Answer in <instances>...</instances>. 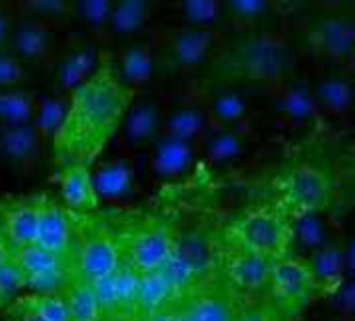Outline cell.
<instances>
[{
    "instance_id": "30bf717a",
    "label": "cell",
    "mask_w": 355,
    "mask_h": 321,
    "mask_svg": "<svg viewBox=\"0 0 355 321\" xmlns=\"http://www.w3.org/2000/svg\"><path fill=\"white\" fill-rule=\"evenodd\" d=\"M307 44L322 59L351 61L355 55V13L330 11L318 15L307 30Z\"/></svg>"
},
{
    "instance_id": "f6af8a7d",
    "label": "cell",
    "mask_w": 355,
    "mask_h": 321,
    "mask_svg": "<svg viewBox=\"0 0 355 321\" xmlns=\"http://www.w3.org/2000/svg\"><path fill=\"white\" fill-rule=\"evenodd\" d=\"M11 36H13V17L5 7H0V48L5 46V42Z\"/></svg>"
},
{
    "instance_id": "74e56055",
    "label": "cell",
    "mask_w": 355,
    "mask_h": 321,
    "mask_svg": "<svg viewBox=\"0 0 355 321\" xmlns=\"http://www.w3.org/2000/svg\"><path fill=\"white\" fill-rule=\"evenodd\" d=\"M28 288L26 275L9 255L0 263V309H7L19 300V294Z\"/></svg>"
},
{
    "instance_id": "b9f144b4",
    "label": "cell",
    "mask_w": 355,
    "mask_h": 321,
    "mask_svg": "<svg viewBox=\"0 0 355 321\" xmlns=\"http://www.w3.org/2000/svg\"><path fill=\"white\" fill-rule=\"evenodd\" d=\"M236 321H284L270 298L243 296Z\"/></svg>"
},
{
    "instance_id": "2e32d148",
    "label": "cell",
    "mask_w": 355,
    "mask_h": 321,
    "mask_svg": "<svg viewBox=\"0 0 355 321\" xmlns=\"http://www.w3.org/2000/svg\"><path fill=\"white\" fill-rule=\"evenodd\" d=\"M92 178H94V186L101 199L121 201L132 194L134 184H136L134 160L125 154L101 160L92 169Z\"/></svg>"
},
{
    "instance_id": "8992f818",
    "label": "cell",
    "mask_w": 355,
    "mask_h": 321,
    "mask_svg": "<svg viewBox=\"0 0 355 321\" xmlns=\"http://www.w3.org/2000/svg\"><path fill=\"white\" fill-rule=\"evenodd\" d=\"M178 238H180V232L171 223L144 221L130 230L125 242L119 244L121 257L140 275L155 273L161 271L173 257Z\"/></svg>"
},
{
    "instance_id": "836d02e7",
    "label": "cell",
    "mask_w": 355,
    "mask_h": 321,
    "mask_svg": "<svg viewBox=\"0 0 355 321\" xmlns=\"http://www.w3.org/2000/svg\"><path fill=\"white\" fill-rule=\"evenodd\" d=\"M38 96L30 90H5V102H3V127L5 125H28L34 123L36 109H38Z\"/></svg>"
},
{
    "instance_id": "d4e9b609",
    "label": "cell",
    "mask_w": 355,
    "mask_h": 321,
    "mask_svg": "<svg viewBox=\"0 0 355 321\" xmlns=\"http://www.w3.org/2000/svg\"><path fill=\"white\" fill-rule=\"evenodd\" d=\"M123 82L132 88H144L155 69V51L150 42H132L128 44L121 55H119V65H117Z\"/></svg>"
},
{
    "instance_id": "f907efd6",
    "label": "cell",
    "mask_w": 355,
    "mask_h": 321,
    "mask_svg": "<svg viewBox=\"0 0 355 321\" xmlns=\"http://www.w3.org/2000/svg\"><path fill=\"white\" fill-rule=\"evenodd\" d=\"M332 321H353V319H345V317H336V319H332Z\"/></svg>"
},
{
    "instance_id": "9a60e30c",
    "label": "cell",
    "mask_w": 355,
    "mask_h": 321,
    "mask_svg": "<svg viewBox=\"0 0 355 321\" xmlns=\"http://www.w3.org/2000/svg\"><path fill=\"white\" fill-rule=\"evenodd\" d=\"M274 109L291 123H313L320 119V107L313 88L301 80H286L274 90Z\"/></svg>"
},
{
    "instance_id": "bcb514c9",
    "label": "cell",
    "mask_w": 355,
    "mask_h": 321,
    "mask_svg": "<svg viewBox=\"0 0 355 321\" xmlns=\"http://www.w3.org/2000/svg\"><path fill=\"white\" fill-rule=\"evenodd\" d=\"M345 259H347V275L355 279V234L345 240Z\"/></svg>"
},
{
    "instance_id": "7402d4cb",
    "label": "cell",
    "mask_w": 355,
    "mask_h": 321,
    "mask_svg": "<svg viewBox=\"0 0 355 321\" xmlns=\"http://www.w3.org/2000/svg\"><path fill=\"white\" fill-rule=\"evenodd\" d=\"M11 44H13L17 59L42 61L53 53V46H55L53 24L42 21V19H26L13 30Z\"/></svg>"
},
{
    "instance_id": "ba28073f",
    "label": "cell",
    "mask_w": 355,
    "mask_h": 321,
    "mask_svg": "<svg viewBox=\"0 0 355 321\" xmlns=\"http://www.w3.org/2000/svg\"><path fill=\"white\" fill-rule=\"evenodd\" d=\"M243 296L216 269L199 282L180 302L191 321H236Z\"/></svg>"
},
{
    "instance_id": "44dd1931",
    "label": "cell",
    "mask_w": 355,
    "mask_h": 321,
    "mask_svg": "<svg viewBox=\"0 0 355 321\" xmlns=\"http://www.w3.org/2000/svg\"><path fill=\"white\" fill-rule=\"evenodd\" d=\"M195 163V144L159 138L150 148L148 165L159 178H178L189 172Z\"/></svg>"
},
{
    "instance_id": "5b68a950",
    "label": "cell",
    "mask_w": 355,
    "mask_h": 321,
    "mask_svg": "<svg viewBox=\"0 0 355 321\" xmlns=\"http://www.w3.org/2000/svg\"><path fill=\"white\" fill-rule=\"evenodd\" d=\"M318 296L320 288L305 261L288 257L274 263L268 286V298L278 309L284 321L299 319Z\"/></svg>"
},
{
    "instance_id": "484cf974",
    "label": "cell",
    "mask_w": 355,
    "mask_h": 321,
    "mask_svg": "<svg viewBox=\"0 0 355 321\" xmlns=\"http://www.w3.org/2000/svg\"><path fill=\"white\" fill-rule=\"evenodd\" d=\"M178 304L175 292L163 271L140 275V292H138V321L146 319L167 306Z\"/></svg>"
},
{
    "instance_id": "1f68e13d",
    "label": "cell",
    "mask_w": 355,
    "mask_h": 321,
    "mask_svg": "<svg viewBox=\"0 0 355 321\" xmlns=\"http://www.w3.org/2000/svg\"><path fill=\"white\" fill-rule=\"evenodd\" d=\"M205 152L211 163H228L245 152V134L241 127L214 129L205 140Z\"/></svg>"
},
{
    "instance_id": "7dc6e473",
    "label": "cell",
    "mask_w": 355,
    "mask_h": 321,
    "mask_svg": "<svg viewBox=\"0 0 355 321\" xmlns=\"http://www.w3.org/2000/svg\"><path fill=\"white\" fill-rule=\"evenodd\" d=\"M19 321H44V319H40L38 315H34V313L19 306Z\"/></svg>"
},
{
    "instance_id": "6da1fadb",
    "label": "cell",
    "mask_w": 355,
    "mask_h": 321,
    "mask_svg": "<svg viewBox=\"0 0 355 321\" xmlns=\"http://www.w3.org/2000/svg\"><path fill=\"white\" fill-rule=\"evenodd\" d=\"M253 205H266L291 221L318 213L343 219L355 213V134L322 117L309 129L259 156L236 180Z\"/></svg>"
},
{
    "instance_id": "ffe728a7",
    "label": "cell",
    "mask_w": 355,
    "mask_h": 321,
    "mask_svg": "<svg viewBox=\"0 0 355 321\" xmlns=\"http://www.w3.org/2000/svg\"><path fill=\"white\" fill-rule=\"evenodd\" d=\"M42 142L34 123L0 127V156L11 165L30 167L40 154Z\"/></svg>"
},
{
    "instance_id": "7a4b0ae2",
    "label": "cell",
    "mask_w": 355,
    "mask_h": 321,
    "mask_svg": "<svg viewBox=\"0 0 355 321\" xmlns=\"http://www.w3.org/2000/svg\"><path fill=\"white\" fill-rule=\"evenodd\" d=\"M134 96L136 90L123 82L119 69L101 63L92 77L69 94L67 117L53 138L55 163L92 167L123 125Z\"/></svg>"
},
{
    "instance_id": "ee69618b",
    "label": "cell",
    "mask_w": 355,
    "mask_h": 321,
    "mask_svg": "<svg viewBox=\"0 0 355 321\" xmlns=\"http://www.w3.org/2000/svg\"><path fill=\"white\" fill-rule=\"evenodd\" d=\"M328 300H330V304H332V309L336 311L338 317L355 319V279L349 277L338 288V292L332 298H328Z\"/></svg>"
},
{
    "instance_id": "d6986e66",
    "label": "cell",
    "mask_w": 355,
    "mask_h": 321,
    "mask_svg": "<svg viewBox=\"0 0 355 321\" xmlns=\"http://www.w3.org/2000/svg\"><path fill=\"white\" fill-rule=\"evenodd\" d=\"M163 113L155 98H140L134 100L125 119H123V138L132 146L155 144L161 138L163 129Z\"/></svg>"
},
{
    "instance_id": "681fc988",
    "label": "cell",
    "mask_w": 355,
    "mask_h": 321,
    "mask_svg": "<svg viewBox=\"0 0 355 321\" xmlns=\"http://www.w3.org/2000/svg\"><path fill=\"white\" fill-rule=\"evenodd\" d=\"M3 102H5V90H0V127H3Z\"/></svg>"
},
{
    "instance_id": "cb8c5ba5",
    "label": "cell",
    "mask_w": 355,
    "mask_h": 321,
    "mask_svg": "<svg viewBox=\"0 0 355 321\" xmlns=\"http://www.w3.org/2000/svg\"><path fill=\"white\" fill-rule=\"evenodd\" d=\"M96 53L90 44H78L67 48L55 69L57 82L61 86V90H65L67 94H71L76 88H80L84 82H88L92 77V73L96 71Z\"/></svg>"
},
{
    "instance_id": "e575fe53",
    "label": "cell",
    "mask_w": 355,
    "mask_h": 321,
    "mask_svg": "<svg viewBox=\"0 0 355 321\" xmlns=\"http://www.w3.org/2000/svg\"><path fill=\"white\" fill-rule=\"evenodd\" d=\"M293 226H295V242H299L301 248H305L309 255L320 250L324 244H328L332 240L328 219L324 215L309 213V215H303L297 221H293Z\"/></svg>"
},
{
    "instance_id": "60d3db41",
    "label": "cell",
    "mask_w": 355,
    "mask_h": 321,
    "mask_svg": "<svg viewBox=\"0 0 355 321\" xmlns=\"http://www.w3.org/2000/svg\"><path fill=\"white\" fill-rule=\"evenodd\" d=\"M272 11V5L266 3V0H230V3L224 5V13L241 24L253 26L257 21L263 19V15H268Z\"/></svg>"
},
{
    "instance_id": "4316f807",
    "label": "cell",
    "mask_w": 355,
    "mask_h": 321,
    "mask_svg": "<svg viewBox=\"0 0 355 321\" xmlns=\"http://www.w3.org/2000/svg\"><path fill=\"white\" fill-rule=\"evenodd\" d=\"M207 115L211 119L214 129H226V127H241V123L249 115V102L247 98L236 90H220L211 96Z\"/></svg>"
},
{
    "instance_id": "8fae6325",
    "label": "cell",
    "mask_w": 355,
    "mask_h": 321,
    "mask_svg": "<svg viewBox=\"0 0 355 321\" xmlns=\"http://www.w3.org/2000/svg\"><path fill=\"white\" fill-rule=\"evenodd\" d=\"M274 263L276 261L226 244L220 238L218 269L241 296H257L259 292L268 290Z\"/></svg>"
},
{
    "instance_id": "7bdbcfd3",
    "label": "cell",
    "mask_w": 355,
    "mask_h": 321,
    "mask_svg": "<svg viewBox=\"0 0 355 321\" xmlns=\"http://www.w3.org/2000/svg\"><path fill=\"white\" fill-rule=\"evenodd\" d=\"M24 77H26V69L21 61L15 55L0 53V90L3 88L13 90L19 82H24Z\"/></svg>"
},
{
    "instance_id": "d6a6232c",
    "label": "cell",
    "mask_w": 355,
    "mask_h": 321,
    "mask_svg": "<svg viewBox=\"0 0 355 321\" xmlns=\"http://www.w3.org/2000/svg\"><path fill=\"white\" fill-rule=\"evenodd\" d=\"M67 111H69V96H42L38 100L34 127L38 129V134L44 142L49 138L53 140L55 134L61 129V125L67 117Z\"/></svg>"
},
{
    "instance_id": "f546056e",
    "label": "cell",
    "mask_w": 355,
    "mask_h": 321,
    "mask_svg": "<svg viewBox=\"0 0 355 321\" xmlns=\"http://www.w3.org/2000/svg\"><path fill=\"white\" fill-rule=\"evenodd\" d=\"M63 296L69 304L73 321H103V311L92 284L71 277V282L63 290Z\"/></svg>"
},
{
    "instance_id": "5bb4252c",
    "label": "cell",
    "mask_w": 355,
    "mask_h": 321,
    "mask_svg": "<svg viewBox=\"0 0 355 321\" xmlns=\"http://www.w3.org/2000/svg\"><path fill=\"white\" fill-rule=\"evenodd\" d=\"M305 263L309 265L322 298H332L338 288L347 282V259H345V240L332 238L320 250L311 253Z\"/></svg>"
},
{
    "instance_id": "d590c367",
    "label": "cell",
    "mask_w": 355,
    "mask_h": 321,
    "mask_svg": "<svg viewBox=\"0 0 355 321\" xmlns=\"http://www.w3.org/2000/svg\"><path fill=\"white\" fill-rule=\"evenodd\" d=\"M19 306L44 321H73L63 294H30L19 300Z\"/></svg>"
},
{
    "instance_id": "f1b7e54d",
    "label": "cell",
    "mask_w": 355,
    "mask_h": 321,
    "mask_svg": "<svg viewBox=\"0 0 355 321\" xmlns=\"http://www.w3.org/2000/svg\"><path fill=\"white\" fill-rule=\"evenodd\" d=\"M113 282L117 296V321H138L140 273L123 261L113 273Z\"/></svg>"
},
{
    "instance_id": "4fadbf2b",
    "label": "cell",
    "mask_w": 355,
    "mask_h": 321,
    "mask_svg": "<svg viewBox=\"0 0 355 321\" xmlns=\"http://www.w3.org/2000/svg\"><path fill=\"white\" fill-rule=\"evenodd\" d=\"M73 221L67 213V207L51 201L49 196L40 199V223L36 244L65 261H73ZM73 269V267H71Z\"/></svg>"
},
{
    "instance_id": "e0dca14e",
    "label": "cell",
    "mask_w": 355,
    "mask_h": 321,
    "mask_svg": "<svg viewBox=\"0 0 355 321\" xmlns=\"http://www.w3.org/2000/svg\"><path fill=\"white\" fill-rule=\"evenodd\" d=\"M63 205L80 215H88L98 207V192L94 186L92 169L88 165H67L61 167L59 176Z\"/></svg>"
},
{
    "instance_id": "277c9868",
    "label": "cell",
    "mask_w": 355,
    "mask_h": 321,
    "mask_svg": "<svg viewBox=\"0 0 355 321\" xmlns=\"http://www.w3.org/2000/svg\"><path fill=\"white\" fill-rule=\"evenodd\" d=\"M222 242L266 257L282 261L291 257L295 244V226L280 211L266 205H251L224 232Z\"/></svg>"
},
{
    "instance_id": "4dcf8cb0",
    "label": "cell",
    "mask_w": 355,
    "mask_h": 321,
    "mask_svg": "<svg viewBox=\"0 0 355 321\" xmlns=\"http://www.w3.org/2000/svg\"><path fill=\"white\" fill-rule=\"evenodd\" d=\"M150 11L153 5L146 3V0H123V3H117L111 13L109 30L117 36L136 34L146 24Z\"/></svg>"
},
{
    "instance_id": "8d00e7d4",
    "label": "cell",
    "mask_w": 355,
    "mask_h": 321,
    "mask_svg": "<svg viewBox=\"0 0 355 321\" xmlns=\"http://www.w3.org/2000/svg\"><path fill=\"white\" fill-rule=\"evenodd\" d=\"M180 13L189 28L207 30L224 15V5L218 0H184L180 3Z\"/></svg>"
},
{
    "instance_id": "3957f363",
    "label": "cell",
    "mask_w": 355,
    "mask_h": 321,
    "mask_svg": "<svg viewBox=\"0 0 355 321\" xmlns=\"http://www.w3.org/2000/svg\"><path fill=\"white\" fill-rule=\"evenodd\" d=\"M293 51L288 42L268 30H249L226 40L209 63V71L222 82H247L282 86L291 80Z\"/></svg>"
},
{
    "instance_id": "ac0fdd59",
    "label": "cell",
    "mask_w": 355,
    "mask_h": 321,
    "mask_svg": "<svg viewBox=\"0 0 355 321\" xmlns=\"http://www.w3.org/2000/svg\"><path fill=\"white\" fill-rule=\"evenodd\" d=\"M38 223H40V199L32 203H15L13 207L3 211V228L0 236L9 244L11 253L32 246L38 240Z\"/></svg>"
},
{
    "instance_id": "816d5d0a",
    "label": "cell",
    "mask_w": 355,
    "mask_h": 321,
    "mask_svg": "<svg viewBox=\"0 0 355 321\" xmlns=\"http://www.w3.org/2000/svg\"><path fill=\"white\" fill-rule=\"evenodd\" d=\"M351 61H353V63H355V55H353V59H351Z\"/></svg>"
},
{
    "instance_id": "c3c4849f",
    "label": "cell",
    "mask_w": 355,
    "mask_h": 321,
    "mask_svg": "<svg viewBox=\"0 0 355 321\" xmlns=\"http://www.w3.org/2000/svg\"><path fill=\"white\" fill-rule=\"evenodd\" d=\"M9 255H11V248H9V244L5 242V238L0 236V263H3Z\"/></svg>"
},
{
    "instance_id": "9c48e42d",
    "label": "cell",
    "mask_w": 355,
    "mask_h": 321,
    "mask_svg": "<svg viewBox=\"0 0 355 321\" xmlns=\"http://www.w3.org/2000/svg\"><path fill=\"white\" fill-rule=\"evenodd\" d=\"M123 263L119 242L109 230L101 226H90L82 232V238L73 250V277L94 284L113 275Z\"/></svg>"
},
{
    "instance_id": "f35d334b",
    "label": "cell",
    "mask_w": 355,
    "mask_h": 321,
    "mask_svg": "<svg viewBox=\"0 0 355 321\" xmlns=\"http://www.w3.org/2000/svg\"><path fill=\"white\" fill-rule=\"evenodd\" d=\"M19 9L28 13L30 19H42L51 24L73 15L71 3H65V0H28L19 5Z\"/></svg>"
},
{
    "instance_id": "7c38bea8",
    "label": "cell",
    "mask_w": 355,
    "mask_h": 321,
    "mask_svg": "<svg viewBox=\"0 0 355 321\" xmlns=\"http://www.w3.org/2000/svg\"><path fill=\"white\" fill-rule=\"evenodd\" d=\"M11 257L24 271L28 290H32V294H63L73 277L69 261L40 248L38 244L13 250Z\"/></svg>"
},
{
    "instance_id": "52a82bcc",
    "label": "cell",
    "mask_w": 355,
    "mask_h": 321,
    "mask_svg": "<svg viewBox=\"0 0 355 321\" xmlns=\"http://www.w3.org/2000/svg\"><path fill=\"white\" fill-rule=\"evenodd\" d=\"M216 36L211 30L201 28H175L161 34L153 44L155 61L165 71H191L197 69L214 51Z\"/></svg>"
},
{
    "instance_id": "83f0119b",
    "label": "cell",
    "mask_w": 355,
    "mask_h": 321,
    "mask_svg": "<svg viewBox=\"0 0 355 321\" xmlns=\"http://www.w3.org/2000/svg\"><path fill=\"white\" fill-rule=\"evenodd\" d=\"M320 113L343 115L353 104V88L345 75H326L313 86Z\"/></svg>"
},
{
    "instance_id": "ab89813d",
    "label": "cell",
    "mask_w": 355,
    "mask_h": 321,
    "mask_svg": "<svg viewBox=\"0 0 355 321\" xmlns=\"http://www.w3.org/2000/svg\"><path fill=\"white\" fill-rule=\"evenodd\" d=\"M73 15L80 17L84 24H88L94 30L109 28L111 13H113V3L109 0H80V3H71Z\"/></svg>"
},
{
    "instance_id": "603a6c76",
    "label": "cell",
    "mask_w": 355,
    "mask_h": 321,
    "mask_svg": "<svg viewBox=\"0 0 355 321\" xmlns=\"http://www.w3.org/2000/svg\"><path fill=\"white\" fill-rule=\"evenodd\" d=\"M211 129H214V125H211V119L207 115V109L180 107L165 117L161 138L195 144L199 138H207L209 136L207 131H211Z\"/></svg>"
}]
</instances>
